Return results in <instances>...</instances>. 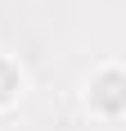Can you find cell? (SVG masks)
I'll return each instance as SVG.
<instances>
[{
  "label": "cell",
  "instance_id": "obj_1",
  "mask_svg": "<svg viewBox=\"0 0 126 131\" xmlns=\"http://www.w3.org/2000/svg\"><path fill=\"white\" fill-rule=\"evenodd\" d=\"M95 100H99L104 113H117V108H122V77H117V72H104V81H99V91H95Z\"/></svg>",
  "mask_w": 126,
  "mask_h": 131
},
{
  "label": "cell",
  "instance_id": "obj_2",
  "mask_svg": "<svg viewBox=\"0 0 126 131\" xmlns=\"http://www.w3.org/2000/svg\"><path fill=\"white\" fill-rule=\"evenodd\" d=\"M14 91H18V68H14L9 59H0V104H9Z\"/></svg>",
  "mask_w": 126,
  "mask_h": 131
}]
</instances>
